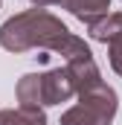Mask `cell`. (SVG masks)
I'll list each match as a JSON object with an SVG mask.
<instances>
[{
    "label": "cell",
    "instance_id": "1",
    "mask_svg": "<svg viewBox=\"0 0 122 125\" xmlns=\"http://www.w3.org/2000/svg\"><path fill=\"white\" fill-rule=\"evenodd\" d=\"M0 47L9 52H29V50H52L64 55V61L90 55V47L76 38L47 9H26L9 18L0 26Z\"/></svg>",
    "mask_w": 122,
    "mask_h": 125
},
{
    "label": "cell",
    "instance_id": "2",
    "mask_svg": "<svg viewBox=\"0 0 122 125\" xmlns=\"http://www.w3.org/2000/svg\"><path fill=\"white\" fill-rule=\"evenodd\" d=\"M70 96H76V84H73L67 67H55V70H47V73H26L18 82V102H20V108L61 105Z\"/></svg>",
    "mask_w": 122,
    "mask_h": 125
},
{
    "label": "cell",
    "instance_id": "3",
    "mask_svg": "<svg viewBox=\"0 0 122 125\" xmlns=\"http://www.w3.org/2000/svg\"><path fill=\"white\" fill-rule=\"evenodd\" d=\"M116 93L108 84H99L87 93H79V105L61 114V125H111L116 116Z\"/></svg>",
    "mask_w": 122,
    "mask_h": 125
},
{
    "label": "cell",
    "instance_id": "4",
    "mask_svg": "<svg viewBox=\"0 0 122 125\" xmlns=\"http://www.w3.org/2000/svg\"><path fill=\"white\" fill-rule=\"evenodd\" d=\"M64 67H67V73H70V79H73V84H76V93H87L93 87L105 84L99 67L93 61V52L90 55H81V58H73V61H64Z\"/></svg>",
    "mask_w": 122,
    "mask_h": 125
},
{
    "label": "cell",
    "instance_id": "5",
    "mask_svg": "<svg viewBox=\"0 0 122 125\" xmlns=\"http://www.w3.org/2000/svg\"><path fill=\"white\" fill-rule=\"evenodd\" d=\"M61 6L73 15V18H79L81 23H96V21H102L105 15H111L108 9H111V0H61Z\"/></svg>",
    "mask_w": 122,
    "mask_h": 125
},
{
    "label": "cell",
    "instance_id": "6",
    "mask_svg": "<svg viewBox=\"0 0 122 125\" xmlns=\"http://www.w3.org/2000/svg\"><path fill=\"white\" fill-rule=\"evenodd\" d=\"M87 32H90V38L102 41V44L113 41L116 35H122V12H111V15H105L102 21L90 23V26H87Z\"/></svg>",
    "mask_w": 122,
    "mask_h": 125
},
{
    "label": "cell",
    "instance_id": "7",
    "mask_svg": "<svg viewBox=\"0 0 122 125\" xmlns=\"http://www.w3.org/2000/svg\"><path fill=\"white\" fill-rule=\"evenodd\" d=\"M0 125H47V116L41 108H9L0 111Z\"/></svg>",
    "mask_w": 122,
    "mask_h": 125
},
{
    "label": "cell",
    "instance_id": "8",
    "mask_svg": "<svg viewBox=\"0 0 122 125\" xmlns=\"http://www.w3.org/2000/svg\"><path fill=\"white\" fill-rule=\"evenodd\" d=\"M108 55H111V67L113 73L122 76V35H116L113 41H108Z\"/></svg>",
    "mask_w": 122,
    "mask_h": 125
},
{
    "label": "cell",
    "instance_id": "9",
    "mask_svg": "<svg viewBox=\"0 0 122 125\" xmlns=\"http://www.w3.org/2000/svg\"><path fill=\"white\" fill-rule=\"evenodd\" d=\"M32 3H35V9H44V6H55L61 0H32Z\"/></svg>",
    "mask_w": 122,
    "mask_h": 125
},
{
    "label": "cell",
    "instance_id": "10",
    "mask_svg": "<svg viewBox=\"0 0 122 125\" xmlns=\"http://www.w3.org/2000/svg\"><path fill=\"white\" fill-rule=\"evenodd\" d=\"M0 6H3V3H0Z\"/></svg>",
    "mask_w": 122,
    "mask_h": 125
}]
</instances>
